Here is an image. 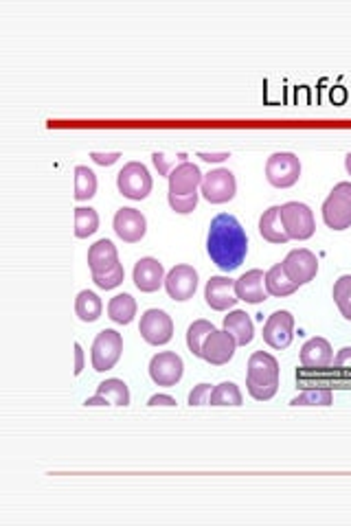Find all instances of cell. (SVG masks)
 <instances>
[{
    "label": "cell",
    "instance_id": "obj_33",
    "mask_svg": "<svg viewBox=\"0 0 351 526\" xmlns=\"http://www.w3.org/2000/svg\"><path fill=\"white\" fill-rule=\"evenodd\" d=\"M334 402V393L330 388H312V391H305L296 394L292 399V406H331Z\"/></svg>",
    "mask_w": 351,
    "mask_h": 526
},
{
    "label": "cell",
    "instance_id": "obj_35",
    "mask_svg": "<svg viewBox=\"0 0 351 526\" xmlns=\"http://www.w3.org/2000/svg\"><path fill=\"white\" fill-rule=\"evenodd\" d=\"M211 384H198L192 393H189V403L192 406H204V403L211 402Z\"/></svg>",
    "mask_w": 351,
    "mask_h": 526
},
{
    "label": "cell",
    "instance_id": "obj_14",
    "mask_svg": "<svg viewBox=\"0 0 351 526\" xmlns=\"http://www.w3.org/2000/svg\"><path fill=\"white\" fill-rule=\"evenodd\" d=\"M165 290H167L169 299L180 301V303L193 299L198 290V272L193 270V266H187V263L174 266L167 272V276H165Z\"/></svg>",
    "mask_w": 351,
    "mask_h": 526
},
{
    "label": "cell",
    "instance_id": "obj_5",
    "mask_svg": "<svg viewBox=\"0 0 351 526\" xmlns=\"http://www.w3.org/2000/svg\"><path fill=\"white\" fill-rule=\"evenodd\" d=\"M281 222L290 240L305 242L314 235L316 222L312 208L304 202H286L281 204Z\"/></svg>",
    "mask_w": 351,
    "mask_h": 526
},
{
    "label": "cell",
    "instance_id": "obj_37",
    "mask_svg": "<svg viewBox=\"0 0 351 526\" xmlns=\"http://www.w3.org/2000/svg\"><path fill=\"white\" fill-rule=\"evenodd\" d=\"M336 369H351V347H343L334 358Z\"/></svg>",
    "mask_w": 351,
    "mask_h": 526
},
{
    "label": "cell",
    "instance_id": "obj_7",
    "mask_svg": "<svg viewBox=\"0 0 351 526\" xmlns=\"http://www.w3.org/2000/svg\"><path fill=\"white\" fill-rule=\"evenodd\" d=\"M116 187L128 199H145L152 191V175L143 163H128L116 175Z\"/></svg>",
    "mask_w": 351,
    "mask_h": 526
},
{
    "label": "cell",
    "instance_id": "obj_29",
    "mask_svg": "<svg viewBox=\"0 0 351 526\" xmlns=\"http://www.w3.org/2000/svg\"><path fill=\"white\" fill-rule=\"evenodd\" d=\"M209 403H211V406H242L244 397L240 388H237V384L222 382L213 388L211 402Z\"/></svg>",
    "mask_w": 351,
    "mask_h": 526
},
{
    "label": "cell",
    "instance_id": "obj_22",
    "mask_svg": "<svg viewBox=\"0 0 351 526\" xmlns=\"http://www.w3.org/2000/svg\"><path fill=\"white\" fill-rule=\"evenodd\" d=\"M224 331L233 335L237 340V347H246L253 343V335H255V325H253L251 316L246 311L235 310L228 316H224Z\"/></svg>",
    "mask_w": 351,
    "mask_h": 526
},
{
    "label": "cell",
    "instance_id": "obj_12",
    "mask_svg": "<svg viewBox=\"0 0 351 526\" xmlns=\"http://www.w3.org/2000/svg\"><path fill=\"white\" fill-rule=\"evenodd\" d=\"M184 362L174 351H160L150 362V378L158 386H176L183 379Z\"/></svg>",
    "mask_w": 351,
    "mask_h": 526
},
{
    "label": "cell",
    "instance_id": "obj_24",
    "mask_svg": "<svg viewBox=\"0 0 351 526\" xmlns=\"http://www.w3.org/2000/svg\"><path fill=\"white\" fill-rule=\"evenodd\" d=\"M266 290L270 296H281V299H284V296L295 294V292L299 290V285L292 284L281 263H275V266L266 272Z\"/></svg>",
    "mask_w": 351,
    "mask_h": 526
},
{
    "label": "cell",
    "instance_id": "obj_18",
    "mask_svg": "<svg viewBox=\"0 0 351 526\" xmlns=\"http://www.w3.org/2000/svg\"><path fill=\"white\" fill-rule=\"evenodd\" d=\"M134 285L139 287L145 294H152V292L158 290L160 285L165 284V267L163 263L154 257H143V259L136 261L134 266Z\"/></svg>",
    "mask_w": 351,
    "mask_h": 526
},
{
    "label": "cell",
    "instance_id": "obj_1",
    "mask_svg": "<svg viewBox=\"0 0 351 526\" xmlns=\"http://www.w3.org/2000/svg\"><path fill=\"white\" fill-rule=\"evenodd\" d=\"M207 252L222 272H233L248 255L246 231L235 216L219 213L211 219L207 235Z\"/></svg>",
    "mask_w": 351,
    "mask_h": 526
},
{
    "label": "cell",
    "instance_id": "obj_32",
    "mask_svg": "<svg viewBox=\"0 0 351 526\" xmlns=\"http://www.w3.org/2000/svg\"><path fill=\"white\" fill-rule=\"evenodd\" d=\"M331 296H334V303L343 314V318L351 320V275H343L336 281Z\"/></svg>",
    "mask_w": 351,
    "mask_h": 526
},
{
    "label": "cell",
    "instance_id": "obj_28",
    "mask_svg": "<svg viewBox=\"0 0 351 526\" xmlns=\"http://www.w3.org/2000/svg\"><path fill=\"white\" fill-rule=\"evenodd\" d=\"M97 228H99V216H97L95 208L90 207H77L75 208V235L80 240L95 235Z\"/></svg>",
    "mask_w": 351,
    "mask_h": 526
},
{
    "label": "cell",
    "instance_id": "obj_25",
    "mask_svg": "<svg viewBox=\"0 0 351 526\" xmlns=\"http://www.w3.org/2000/svg\"><path fill=\"white\" fill-rule=\"evenodd\" d=\"M108 316L112 323L116 325H130L136 316V301L132 294H116L112 296L108 303Z\"/></svg>",
    "mask_w": 351,
    "mask_h": 526
},
{
    "label": "cell",
    "instance_id": "obj_6",
    "mask_svg": "<svg viewBox=\"0 0 351 526\" xmlns=\"http://www.w3.org/2000/svg\"><path fill=\"white\" fill-rule=\"evenodd\" d=\"M266 178L277 189L295 187L301 178L299 156L292 152L272 154L266 163Z\"/></svg>",
    "mask_w": 351,
    "mask_h": 526
},
{
    "label": "cell",
    "instance_id": "obj_27",
    "mask_svg": "<svg viewBox=\"0 0 351 526\" xmlns=\"http://www.w3.org/2000/svg\"><path fill=\"white\" fill-rule=\"evenodd\" d=\"M97 394L106 397L110 402V406H128L130 403V388L124 379H106L97 388Z\"/></svg>",
    "mask_w": 351,
    "mask_h": 526
},
{
    "label": "cell",
    "instance_id": "obj_9",
    "mask_svg": "<svg viewBox=\"0 0 351 526\" xmlns=\"http://www.w3.org/2000/svg\"><path fill=\"white\" fill-rule=\"evenodd\" d=\"M292 340H295V316L286 310L268 316L263 325V343L275 351H284L290 347Z\"/></svg>",
    "mask_w": 351,
    "mask_h": 526
},
{
    "label": "cell",
    "instance_id": "obj_40",
    "mask_svg": "<svg viewBox=\"0 0 351 526\" xmlns=\"http://www.w3.org/2000/svg\"><path fill=\"white\" fill-rule=\"evenodd\" d=\"M200 158L207 160V163H222V160L228 158V152H219V154H209V152H200Z\"/></svg>",
    "mask_w": 351,
    "mask_h": 526
},
{
    "label": "cell",
    "instance_id": "obj_19",
    "mask_svg": "<svg viewBox=\"0 0 351 526\" xmlns=\"http://www.w3.org/2000/svg\"><path fill=\"white\" fill-rule=\"evenodd\" d=\"M235 294L244 303H263L268 299L266 290V272L263 270H248L235 281Z\"/></svg>",
    "mask_w": 351,
    "mask_h": 526
},
{
    "label": "cell",
    "instance_id": "obj_21",
    "mask_svg": "<svg viewBox=\"0 0 351 526\" xmlns=\"http://www.w3.org/2000/svg\"><path fill=\"white\" fill-rule=\"evenodd\" d=\"M299 360L305 369H325L334 362V351L325 338H310L301 347Z\"/></svg>",
    "mask_w": 351,
    "mask_h": 526
},
{
    "label": "cell",
    "instance_id": "obj_42",
    "mask_svg": "<svg viewBox=\"0 0 351 526\" xmlns=\"http://www.w3.org/2000/svg\"><path fill=\"white\" fill-rule=\"evenodd\" d=\"M86 406H110V402L106 397H101V394H95V397L86 399Z\"/></svg>",
    "mask_w": 351,
    "mask_h": 526
},
{
    "label": "cell",
    "instance_id": "obj_3",
    "mask_svg": "<svg viewBox=\"0 0 351 526\" xmlns=\"http://www.w3.org/2000/svg\"><path fill=\"white\" fill-rule=\"evenodd\" d=\"M323 222L331 231L351 226V182H338L323 202Z\"/></svg>",
    "mask_w": 351,
    "mask_h": 526
},
{
    "label": "cell",
    "instance_id": "obj_16",
    "mask_svg": "<svg viewBox=\"0 0 351 526\" xmlns=\"http://www.w3.org/2000/svg\"><path fill=\"white\" fill-rule=\"evenodd\" d=\"M112 226H115V233L125 243H136L145 237V231H148V219H145L143 213L136 211V208L124 207L116 211Z\"/></svg>",
    "mask_w": 351,
    "mask_h": 526
},
{
    "label": "cell",
    "instance_id": "obj_10",
    "mask_svg": "<svg viewBox=\"0 0 351 526\" xmlns=\"http://www.w3.org/2000/svg\"><path fill=\"white\" fill-rule=\"evenodd\" d=\"M202 172L193 163H180L167 175L169 180V196L167 198H198V189L202 184Z\"/></svg>",
    "mask_w": 351,
    "mask_h": 526
},
{
    "label": "cell",
    "instance_id": "obj_11",
    "mask_svg": "<svg viewBox=\"0 0 351 526\" xmlns=\"http://www.w3.org/2000/svg\"><path fill=\"white\" fill-rule=\"evenodd\" d=\"M141 335L148 344L160 347V344H167L174 335V320L167 311L163 310H148L141 316Z\"/></svg>",
    "mask_w": 351,
    "mask_h": 526
},
{
    "label": "cell",
    "instance_id": "obj_20",
    "mask_svg": "<svg viewBox=\"0 0 351 526\" xmlns=\"http://www.w3.org/2000/svg\"><path fill=\"white\" fill-rule=\"evenodd\" d=\"M88 266H90L92 276H99L110 272L112 267L119 266V252L110 240H99L88 250Z\"/></svg>",
    "mask_w": 351,
    "mask_h": 526
},
{
    "label": "cell",
    "instance_id": "obj_34",
    "mask_svg": "<svg viewBox=\"0 0 351 526\" xmlns=\"http://www.w3.org/2000/svg\"><path fill=\"white\" fill-rule=\"evenodd\" d=\"M125 279V272H124V266H115L110 272H106V275H99V276H92V281H95L97 287H101V290H115V287H119L124 284Z\"/></svg>",
    "mask_w": 351,
    "mask_h": 526
},
{
    "label": "cell",
    "instance_id": "obj_4",
    "mask_svg": "<svg viewBox=\"0 0 351 526\" xmlns=\"http://www.w3.org/2000/svg\"><path fill=\"white\" fill-rule=\"evenodd\" d=\"M121 353H124V338H121L119 331H99L90 351L92 369L99 373L110 371V369H115V364L121 360Z\"/></svg>",
    "mask_w": 351,
    "mask_h": 526
},
{
    "label": "cell",
    "instance_id": "obj_15",
    "mask_svg": "<svg viewBox=\"0 0 351 526\" xmlns=\"http://www.w3.org/2000/svg\"><path fill=\"white\" fill-rule=\"evenodd\" d=\"M237 349V340L228 331H211L202 344V360L211 367H224L233 360Z\"/></svg>",
    "mask_w": 351,
    "mask_h": 526
},
{
    "label": "cell",
    "instance_id": "obj_13",
    "mask_svg": "<svg viewBox=\"0 0 351 526\" xmlns=\"http://www.w3.org/2000/svg\"><path fill=\"white\" fill-rule=\"evenodd\" d=\"M286 275L290 276L292 284L305 285L310 284L312 279L319 272V259H316L314 252H310L307 248H296V250L287 252V257L281 261Z\"/></svg>",
    "mask_w": 351,
    "mask_h": 526
},
{
    "label": "cell",
    "instance_id": "obj_30",
    "mask_svg": "<svg viewBox=\"0 0 351 526\" xmlns=\"http://www.w3.org/2000/svg\"><path fill=\"white\" fill-rule=\"evenodd\" d=\"M97 193V175L92 169L75 167V199L84 202V199H90Z\"/></svg>",
    "mask_w": 351,
    "mask_h": 526
},
{
    "label": "cell",
    "instance_id": "obj_2",
    "mask_svg": "<svg viewBox=\"0 0 351 526\" xmlns=\"http://www.w3.org/2000/svg\"><path fill=\"white\" fill-rule=\"evenodd\" d=\"M246 388L253 399L268 402L279 391V362L266 351H255L248 360Z\"/></svg>",
    "mask_w": 351,
    "mask_h": 526
},
{
    "label": "cell",
    "instance_id": "obj_41",
    "mask_svg": "<svg viewBox=\"0 0 351 526\" xmlns=\"http://www.w3.org/2000/svg\"><path fill=\"white\" fill-rule=\"evenodd\" d=\"M81 369H84V351L80 343H75V375H80Z\"/></svg>",
    "mask_w": 351,
    "mask_h": 526
},
{
    "label": "cell",
    "instance_id": "obj_43",
    "mask_svg": "<svg viewBox=\"0 0 351 526\" xmlns=\"http://www.w3.org/2000/svg\"><path fill=\"white\" fill-rule=\"evenodd\" d=\"M345 167H347V172L351 174V154L345 156Z\"/></svg>",
    "mask_w": 351,
    "mask_h": 526
},
{
    "label": "cell",
    "instance_id": "obj_38",
    "mask_svg": "<svg viewBox=\"0 0 351 526\" xmlns=\"http://www.w3.org/2000/svg\"><path fill=\"white\" fill-rule=\"evenodd\" d=\"M152 158H154L156 169H158V174H163V175H169V174H172V172H169V167H172L174 163H172V160H169V158H165V154H158V152H156V154L152 156Z\"/></svg>",
    "mask_w": 351,
    "mask_h": 526
},
{
    "label": "cell",
    "instance_id": "obj_39",
    "mask_svg": "<svg viewBox=\"0 0 351 526\" xmlns=\"http://www.w3.org/2000/svg\"><path fill=\"white\" fill-rule=\"evenodd\" d=\"M148 406H176V399L172 394H152Z\"/></svg>",
    "mask_w": 351,
    "mask_h": 526
},
{
    "label": "cell",
    "instance_id": "obj_8",
    "mask_svg": "<svg viewBox=\"0 0 351 526\" xmlns=\"http://www.w3.org/2000/svg\"><path fill=\"white\" fill-rule=\"evenodd\" d=\"M200 193H202V198L211 204L228 202V199L235 198L237 193L235 175H233L231 169H213V172H209L202 178Z\"/></svg>",
    "mask_w": 351,
    "mask_h": 526
},
{
    "label": "cell",
    "instance_id": "obj_36",
    "mask_svg": "<svg viewBox=\"0 0 351 526\" xmlns=\"http://www.w3.org/2000/svg\"><path fill=\"white\" fill-rule=\"evenodd\" d=\"M90 158L95 160L97 165H104V167H108V165H115L116 160L121 158L119 152H112V154H101V152H92Z\"/></svg>",
    "mask_w": 351,
    "mask_h": 526
},
{
    "label": "cell",
    "instance_id": "obj_26",
    "mask_svg": "<svg viewBox=\"0 0 351 526\" xmlns=\"http://www.w3.org/2000/svg\"><path fill=\"white\" fill-rule=\"evenodd\" d=\"M101 311H104V303H101L99 296L90 290H81L75 299V314L80 316V320L84 323H95L99 320Z\"/></svg>",
    "mask_w": 351,
    "mask_h": 526
},
{
    "label": "cell",
    "instance_id": "obj_31",
    "mask_svg": "<svg viewBox=\"0 0 351 526\" xmlns=\"http://www.w3.org/2000/svg\"><path fill=\"white\" fill-rule=\"evenodd\" d=\"M211 331H216V327H213L209 320H196V323H192V327L187 329V347L196 358H202V344Z\"/></svg>",
    "mask_w": 351,
    "mask_h": 526
},
{
    "label": "cell",
    "instance_id": "obj_23",
    "mask_svg": "<svg viewBox=\"0 0 351 526\" xmlns=\"http://www.w3.org/2000/svg\"><path fill=\"white\" fill-rule=\"evenodd\" d=\"M260 233L266 242L270 243H287L290 237H287L284 222H281V207H270L266 213H263L260 219Z\"/></svg>",
    "mask_w": 351,
    "mask_h": 526
},
{
    "label": "cell",
    "instance_id": "obj_17",
    "mask_svg": "<svg viewBox=\"0 0 351 526\" xmlns=\"http://www.w3.org/2000/svg\"><path fill=\"white\" fill-rule=\"evenodd\" d=\"M204 301H207V305L216 311L231 310V307L240 301L235 294V281L219 275L211 276V279L207 281V287H204Z\"/></svg>",
    "mask_w": 351,
    "mask_h": 526
}]
</instances>
